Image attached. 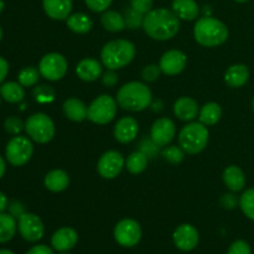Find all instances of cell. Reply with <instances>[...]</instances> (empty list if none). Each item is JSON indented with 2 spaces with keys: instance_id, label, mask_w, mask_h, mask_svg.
Here are the masks:
<instances>
[{
  "instance_id": "1",
  "label": "cell",
  "mask_w": 254,
  "mask_h": 254,
  "mask_svg": "<svg viewBox=\"0 0 254 254\" xmlns=\"http://www.w3.org/2000/svg\"><path fill=\"white\" fill-rule=\"evenodd\" d=\"M173 10L165 7L153 9L144 15L143 29L145 34L153 40L166 41L178 34L180 21Z\"/></svg>"
},
{
  "instance_id": "2",
  "label": "cell",
  "mask_w": 254,
  "mask_h": 254,
  "mask_svg": "<svg viewBox=\"0 0 254 254\" xmlns=\"http://www.w3.org/2000/svg\"><path fill=\"white\" fill-rule=\"evenodd\" d=\"M153 101L150 88L143 82L133 81L126 83L117 92V102L121 108L129 112H141Z\"/></svg>"
},
{
  "instance_id": "3",
  "label": "cell",
  "mask_w": 254,
  "mask_h": 254,
  "mask_svg": "<svg viewBox=\"0 0 254 254\" xmlns=\"http://www.w3.org/2000/svg\"><path fill=\"white\" fill-rule=\"evenodd\" d=\"M193 36L201 46L216 47L227 41L228 29L221 20L212 16H203L196 21Z\"/></svg>"
},
{
  "instance_id": "4",
  "label": "cell",
  "mask_w": 254,
  "mask_h": 254,
  "mask_svg": "<svg viewBox=\"0 0 254 254\" xmlns=\"http://www.w3.org/2000/svg\"><path fill=\"white\" fill-rule=\"evenodd\" d=\"M135 46L128 40H113L103 46L101 51V60L104 67L108 69L123 68L128 66L135 57Z\"/></svg>"
},
{
  "instance_id": "5",
  "label": "cell",
  "mask_w": 254,
  "mask_h": 254,
  "mask_svg": "<svg viewBox=\"0 0 254 254\" xmlns=\"http://www.w3.org/2000/svg\"><path fill=\"white\" fill-rule=\"evenodd\" d=\"M207 127L203 126L200 122H191L188 126L184 127L179 133V145L184 149V151L190 155L201 153L207 146L208 143Z\"/></svg>"
},
{
  "instance_id": "6",
  "label": "cell",
  "mask_w": 254,
  "mask_h": 254,
  "mask_svg": "<svg viewBox=\"0 0 254 254\" xmlns=\"http://www.w3.org/2000/svg\"><path fill=\"white\" fill-rule=\"evenodd\" d=\"M27 135L39 144H47L55 136V124L45 113H35L25 122Z\"/></svg>"
},
{
  "instance_id": "7",
  "label": "cell",
  "mask_w": 254,
  "mask_h": 254,
  "mask_svg": "<svg viewBox=\"0 0 254 254\" xmlns=\"http://www.w3.org/2000/svg\"><path fill=\"white\" fill-rule=\"evenodd\" d=\"M118 102L109 94L98 96L88 107V116L87 118L96 124H108L111 123L117 116Z\"/></svg>"
},
{
  "instance_id": "8",
  "label": "cell",
  "mask_w": 254,
  "mask_h": 254,
  "mask_svg": "<svg viewBox=\"0 0 254 254\" xmlns=\"http://www.w3.org/2000/svg\"><path fill=\"white\" fill-rule=\"evenodd\" d=\"M34 154V145L29 138L22 135H15L9 140L5 148L6 160L12 166H22L31 159Z\"/></svg>"
},
{
  "instance_id": "9",
  "label": "cell",
  "mask_w": 254,
  "mask_h": 254,
  "mask_svg": "<svg viewBox=\"0 0 254 254\" xmlns=\"http://www.w3.org/2000/svg\"><path fill=\"white\" fill-rule=\"evenodd\" d=\"M68 69V64L64 55L51 52L45 55L39 64V71L44 78L49 81H59Z\"/></svg>"
},
{
  "instance_id": "10",
  "label": "cell",
  "mask_w": 254,
  "mask_h": 254,
  "mask_svg": "<svg viewBox=\"0 0 254 254\" xmlns=\"http://www.w3.org/2000/svg\"><path fill=\"white\" fill-rule=\"evenodd\" d=\"M114 238L118 245L123 247H134L141 238V227L136 221L131 218H124L117 223L114 228Z\"/></svg>"
},
{
  "instance_id": "11",
  "label": "cell",
  "mask_w": 254,
  "mask_h": 254,
  "mask_svg": "<svg viewBox=\"0 0 254 254\" xmlns=\"http://www.w3.org/2000/svg\"><path fill=\"white\" fill-rule=\"evenodd\" d=\"M20 236L27 242H37L44 237L45 227L41 218L34 213H22L17 221Z\"/></svg>"
},
{
  "instance_id": "12",
  "label": "cell",
  "mask_w": 254,
  "mask_h": 254,
  "mask_svg": "<svg viewBox=\"0 0 254 254\" xmlns=\"http://www.w3.org/2000/svg\"><path fill=\"white\" fill-rule=\"evenodd\" d=\"M124 165H126V160L119 151L108 150L99 158L97 170L102 178L111 180L122 173Z\"/></svg>"
},
{
  "instance_id": "13",
  "label": "cell",
  "mask_w": 254,
  "mask_h": 254,
  "mask_svg": "<svg viewBox=\"0 0 254 254\" xmlns=\"http://www.w3.org/2000/svg\"><path fill=\"white\" fill-rule=\"evenodd\" d=\"M175 123L170 118H159L151 126L150 139L159 148V146L169 145L175 138Z\"/></svg>"
},
{
  "instance_id": "14",
  "label": "cell",
  "mask_w": 254,
  "mask_h": 254,
  "mask_svg": "<svg viewBox=\"0 0 254 254\" xmlns=\"http://www.w3.org/2000/svg\"><path fill=\"white\" fill-rule=\"evenodd\" d=\"M173 240L179 250L183 252H190L198 245L200 236L192 225L184 223L176 228L173 235Z\"/></svg>"
},
{
  "instance_id": "15",
  "label": "cell",
  "mask_w": 254,
  "mask_h": 254,
  "mask_svg": "<svg viewBox=\"0 0 254 254\" xmlns=\"http://www.w3.org/2000/svg\"><path fill=\"white\" fill-rule=\"evenodd\" d=\"M186 62H188V57L183 51L170 50L161 56L159 67L163 73L168 74V76H175L184 71V68L186 67Z\"/></svg>"
},
{
  "instance_id": "16",
  "label": "cell",
  "mask_w": 254,
  "mask_h": 254,
  "mask_svg": "<svg viewBox=\"0 0 254 254\" xmlns=\"http://www.w3.org/2000/svg\"><path fill=\"white\" fill-rule=\"evenodd\" d=\"M139 124L133 117H123L114 126V138L122 144L131 143L138 136Z\"/></svg>"
},
{
  "instance_id": "17",
  "label": "cell",
  "mask_w": 254,
  "mask_h": 254,
  "mask_svg": "<svg viewBox=\"0 0 254 254\" xmlns=\"http://www.w3.org/2000/svg\"><path fill=\"white\" fill-rule=\"evenodd\" d=\"M78 242V235L71 227H62L57 230L51 237V245L55 251L67 252L72 250Z\"/></svg>"
},
{
  "instance_id": "18",
  "label": "cell",
  "mask_w": 254,
  "mask_h": 254,
  "mask_svg": "<svg viewBox=\"0 0 254 254\" xmlns=\"http://www.w3.org/2000/svg\"><path fill=\"white\" fill-rule=\"evenodd\" d=\"M42 6L52 20H67L72 11V0H42Z\"/></svg>"
},
{
  "instance_id": "19",
  "label": "cell",
  "mask_w": 254,
  "mask_h": 254,
  "mask_svg": "<svg viewBox=\"0 0 254 254\" xmlns=\"http://www.w3.org/2000/svg\"><path fill=\"white\" fill-rule=\"evenodd\" d=\"M198 104L191 97H181L174 104V113L179 119L184 122H191L197 117Z\"/></svg>"
},
{
  "instance_id": "20",
  "label": "cell",
  "mask_w": 254,
  "mask_h": 254,
  "mask_svg": "<svg viewBox=\"0 0 254 254\" xmlns=\"http://www.w3.org/2000/svg\"><path fill=\"white\" fill-rule=\"evenodd\" d=\"M250 79V69L246 64H236L227 68L225 73V82L231 88L243 87Z\"/></svg>"
},
{
  "instance_id": "21",
  "label": "cell",
  "mask_w": 254,
  "mask_h": 254,
  "mask_svg": "<svg viewBox=\"0 0 254 254\" xmlns=\"http://www.w3.org/2000/svg\"><path fill=\"white\" fill-rule=\"evenodd\" d=\"M76 73L84 82L97 81L102 76V64L94 59H83L76 66Z\"/></svg>"
},
{
  "instance_id": "22",
  "label": "cell",
  "mask_w": 254,
  "mask_h": 254,
  "mask_svg": "<svg viewBox=\"0 0 254 254\" xmlns=\"http://www.w3.org/2000/svg\"><path fill=\"white\" fill-rule=\"evenodd\" d=\"M223 183L226 188L232 192L242 191L246 186V175L241 168L236 165H230L225 169L222 174Z\"/></svg>"
},
{
  "instance_id": "23",
  "label": "cell",
  "mask_w": 254,
  "mask_h": 254,
  "mask_svg": "<svg viewBox=\"0 0 254 254\" xmlns=\"http://www.w3.org/2000/svg\"><path fill=\"white\" fill-rule=\"evenodd\" d=\"M45 188L51 192H62L66 190L69 185V176L68 174L61 169H55L45 176Z\"/></svg>"
},
{
  "instance_id": "24",
  "label": "cell",
  "mask_w": 254,
  "mask_h": 254,
  "mask_svg": "<svg viewBox=\"0 0 254 254\" xmlns=\"http://www.w3.org/2000/svg\"><path fill=\"white\" fill-rule=\"evenodd\" d=\"M173 11L181 20H195L200 14V7L195 0H173Z\"/></svg>"
},
{
  "instance_id": "25",
  "label": "cell",
  "mask_w": 254,
  "mask_h": 254,
  "mask_svg": "<svg viewBox=\"0 0 254 254\" xmlns=\"http://www.w3.org/2000/svg\"><path fill=\"white\" fill-rule=\"evenodd\" d=\"M64 113L69 121L83 122L88 116V107L78 98H68L64 103Z\"/></svg>"
},
{
  "instance_id": "26",
  "label": "cell",
  "mask_w": 254,
  "mask_h": 254,
  "mask_svg": "<svg viewBox=\"0 0 254 254\" xmlns=\"http://www.w3.org/2000/svg\"><path fill=\"white\" fill-rule=\"evenodd\" d=\"M67 27L76 34H87L93 27V21L91 17L84 12L71 14L66 20Z\"/></svg>"
},
{
  "instance_id": "27",
  "label": "cell",
  "mask_w": 254,
  "mask_h": 254,
  "mask_svg": "<svg viewBox=\"0 0 254 254\" xmlns=\"http://www.w3.org/2000/svg\"><path fill=\"white\" fill-rule=\"evenodd\" d=\"M101 22L104 29L109 32L123 31L127 27L124 15L119 14L114 10H106L101 16Z\"/></svg>"
},
{
  "instance_id": "28",
  "label": "cell",
  "mask_w": 254,
  "mask_h": 254,
  "mask_svg": "<svg viewBox=\"0 0 254 254\" xmlns=\"http://www.w3.org/2000/svg\"><path fill=\"white\" fill-rule=\"evenodd\" d=\"M221 117H222V109H221L220 104L215 103V102L206 103L198 112L200 123H202L206 127L215 126L220 121Z\"/></svg>"
},
{
  "instance_id": "29",
  "label": "cell",
  "mask_w": 254,
  "mask_h": 254,
  "mask_svg": "<svg viewBox=\"0 0 254 254\" xmlns=\"http://www.w3.org/2000/svg\"><path fill=\"white\" fill-rule=\"evenodd\" d=\"M0 96L9 103H19L24 99V87L17 82H6L0 86Z\"/></svg>"
},
{
  "instance_id": "30",
  "label": "cell",
  "mask_w": 254,
  "mask_h": 254,
  "mask_svg": "<svg viewBox=\"0 0 254 254\" xmlns=\"http://www.w3.org/2000/svg\"><path fill=\"white\" fill-rule=\"evenodd\" d=\"M16 221L12 215L0 213V243H6L14 238L16 233Z\"/></svg>"
},
{
  "instance_id": "31",
  "label": "cell",
  "mask_w": 254,
  "mask_h": 254,
  "mask_svg": "<svg viewBox=\"0 0 254 254\" xmlns=\"http://www.w3.org/2000/svg\"><path fill=\"white\" fill-rule=\"evenodd\" d=\"M148 166V155L144 151H134L126 160V168L133 175H139Z\"/></svg>"
},
{
  "instance_id": "32",
  "label": "cell",
  "mask_w": 254,
  "mask_h": 254,
  "mask_svg": "<svg viewBox=\"0 0 254 254\" xmlns=\"http://www.w3.org/2000/svg\"><path fill=\"white\" fill-rule=\"evenodd\" d=\"M40 76H41V73H40L39 69L30 66L25 67V68H22L21 71L19 72L17 79H19V83L21 84L22 87H31L35 86V84L39 82Z\"/></svg>"
},
{
  "instance_id": "33",
  "label": "cell",
  "mask_w": 254,
  "mask_h": 254,
  "mask_svg": "<svg viewBox=\"0 0 254 254\" xmlns=\"http://www.w3.org/2000/svg\"><path fill=\"white\" fill-rule=\"evenodd\" d=\"M161 156H163L164 160L168 161V163L178 165V164H180L181 161L184 160V158H185V151H184V149L181 148L180 145H170L163 149Z\"/></svg>"
},
{
  "instance_id": "34",
  "label": "cell",
  "mask_w": 254,
  "mask_h": 254,
  "mask_svg": "<svg viewBox=\"0 0 254 254\" xmlns=\"http://www.w3.org/2000/svg\"><path fill=\"white\" fill-rule=\"evenodd\" d=\"M240 207L248 218L254 221V188L248 189L240 197Z\"/></svg>"
},
{
  "instance_id": "35",
  "label": "cell",
  "mask_w": 254,
  "mask_h": 254,
  "mask_svg": "<svg viewBox=\"0 0 254 254\" xmlns=\"http://www.w3.org/2000/svg\"><path fill=\"white\" fill-rule=\"evenodd\" d=\"M124 20H126V25L128 29L130 30H136L139 27H143V21H144V14H140L139 11L134 10L133 7H129L126 10V14H124Z\"/></svg>"
},
{
  "instance_id": "36",
  "label": "cell",
  "mask_w": 254,
  "mask_h": 254,
  "mask_svg": "<svg viewBox=\"0 0 254 254\" xmlns=\"http://www.w3.org/2000/svg\"><path fill=\"white\" fill-rule=\"evenodd\" d=\"M32 93H34L36 101L41 102V103H47V102L54 101L55 98V89L51 86H47V84L35 87Z\"/></svg>"
},
{
  "instance_id": "37",
  "label": "cell",
  "mask_w": 254,
  "mask_h": 254,
  "mask_svg": "<svg viewBox=\"0 0 254 254\" xmlns=\"http://www.w3.org/2000/svg\"><path fill=\"white\" fill-rule=\"evenodd\" d=\"M4 129L6 130V133L11 134V135H19L25 129V123L19 117L11 116L5 119Z\"/></svg>"
},
{
  "instance_id": "38",
  "label": "cell",
  "mask_w": 254,
  "mask_h": 254,
  "mask_svg": "<svg viewBox=\"0 0 254 254\" xmlns=\"http://www.w3.org/2000/svg\"><path fill=\"white\" fill-rule=\"evenodd\" d=\"M160 67L158 64H148L141 69V78L145 82H155L160 77Z\"/></svg>"
},
{
  "instance_id": "39",
  "label": "cell",
  "mask_w": 254,
  "mask_h": 254,
  "mask_svg": "<svg viewBox=\"0 0 254 254\" xmlns=\"http://www.w3.org/2000/svg\"><path fill=\"white\" fill-rule=\"evenodd\" d=\"M227 254H252V251L246 241L238 240L230 246Z\"/></svg>"
},
{
  "instance_id": "40",
  "label": "cell",
  "mask_w": 254,
  "mask_h": 254,
  "mask_svg": "<svg viewBox=\"0 0 254 254\" xmlns=\"http://www.w3.org/2000/svg\"><path fill=\"white\" fill-rule=\"evenodd\" d=\"M113 0H84L87 6L94 12H103L111 6Z\"/></svg>"
},
{
  "instance_id": "41",
  "label": "cell",
  "mask_w": 254,
  "mask_h": 254,
  "mask_svg": "<svg viewBox=\"0 0 254 254\" xmlns=\"http://www.w3.org/2000/svg\"><path fill=\"white\" fill-rule=\"evenodd\" d=\"M153 0H130V6L144 15L153 10Z\"/></svg>"
},
{
  "instance_id": "42",
  "label": "cell",
  "mask_w": 254,
  "mask_h": 254,
  "mask_svg": "<svg viewBox=\"0 0 254 254\" xmlns=\"http://www.w3.org/2000/svg\"><path fill=\"white\" fill-rule=\"evenodd\" d=\"M221 205L226 210H233L237 205H240V198H237V196L232 192L225 193V195L221 197Z\"/></svg>"
},
{
  "instance_id": "43",
  "label": "cell",
  "mask_w": 254,
  "mask_h": 254,
  "mask_svg": "<svg viewBox=\"0 0 254 254\" xmlns=\"http://www.w3.org/2000/svg\"><path fill=\"white\" fill-rule=\"evenodd\" d=\"M102 83L106 87H114L118 83V76L113 69H109L102 76Z\"/></svg>"
},
{
  "instance_id": "44",
  "label": "cell",
  "mask_w": 254,
  "mask_h": 254,
  "mask_svg": "<svg viewBox=\"0 0 254 254\" xmlns=\"http://www.w3.org/2000/svg\"><path fill=\"white\" fill-rule=\"evenodd\" d=\"M9 208H10V215H12L14 217H20L22 213H25L24 206H22L19 201H14V202H11V205H10Z\"/></svg>"
},
{
  "instance_id": "45",
  "label": "cell",
  "mask_w": 254,
  "mask_h": 254,
  "mask_svg": "<svg viewBox=\"0 0 254 254\" xmlns=\"http://www.w3.org/2000/svg\"><path fill=\"white\" fill-rule=\"evenodd\" d=\"M26 254H55L54 251L45 245H39L32 247Z\"/></svg>"
},
{
  "instance_id": "46",
  "label": "cell",
  "mask_w": 254,
  "mask_h": 254,
  "mask_svg": "<svg viewBox=\"0 0 254 254\" xmlns=\"http://www.w3.org/2000/svg\"><path fill=\"white\" fill-rule=\"evenodd\" d=\"M7 72H9V64H7V61L4 57L0 56V84L6 78Z\"/></svg>"
},
{
  "instance_id": "47",
  "label": "cell",
  "mask_w": 254,
  "mask_h": 254,
  "mask_svg": "<svg viewBox=\"0 0 254 254\" xmlns=\"http://www.w3.org/2000/svg\"><path fill=\"white\" fill-rule=\"evenodd\" d=\"M9 206V202H7V197L4 192L0 191V213L4 212L6 210V207Z\"/></svg>"
},
{
  "instance_id": "48",
  "label": "cell",
  "mask_w": 254,
  "mask_h": 254,
  "mask_svg": "<svg viewBox=\"0 0 254 254\" xmlns=\"http://www.w3.org/2000/svg\"><path fill=\"white\" fill-rule=\"evenodd\" d=\"M5 170H6V165H5V161L4 159H2V156L0 155V179L4 176Z\"/></svg>"
},
{
  "instance_id": "49",
  "label": "cell",
  "mask_w": 254,
  "mask_h": 254,
  "mask_svg": "<svg viewBox=\"0 0 254 254\" xmlns=\"http://www.w3.org/2000/svg\"><path fill=\"white\" fill-rule=\"evenodd\" d=\"M0 254H14L9 250H0Z\"/></svg>"
},
{
  "instance_id": "50",
  "label": "cell",
  "mask_w": 254,
  "mask_h": 254,
  "mask_svg": "<svg viewBox=\"0 0 254 254\" xmlns=\"http://www.w3.org/2000/svg\"><path fill=\"white\" fill-rule=\"evenodd\" d=\"M2 10H4V1H2V0H0V14H1Z\"/></svg>"
},
{
  "instance_id": "51",
  "label": "cell",
  "mask_w": 254,
  "mask_h": 254,
  "mask_svg": "<svg viewBox=\"0 0 254 254\" xmlns=\"http://www.w3.org/2000/svg\"><path fill=\"white\" fill-rule=\"evenodd\" d=\"M235 1H237V2H247L248 0H235Z\"/></svg>"
},
{
  "instance_id": "52",
  "label": "cell",
  "mask_w": 254,
  "mask_h": 254,
  "mask_svg": "<svg viewBox=\"0 0 254 254\" xmlns=\"http://www.w3.org/2000/svg\"><path fill=\"white\" fill-rule=\"evenodd\" d=\"M1 39H2V30L1 27H0V41H1Z\"/></svg>"
},
{
  "instance_id": "53",
  "label": "cell",
  "mask_w": 254,
  "mask_h": 254,
  "mask_svg": "<svg viewBox=\"0 0 254 254\" xmlns=\"http://www.w3.org/2000/svg\"><path fill=\"white\" fill-rule=\"evenodd\" d=\"M252 107H253V112H254V98H253V103H252Z\"/></svg>"
},
{
  "instance_id": "54",
  "label": "cell",
  "mask_w": 254,
  "mask_h": 254,
  "mask_svg": "<svg viewBox=\"0 0 254 254\" xmlns=\"http://www.w3.org/2000/svg\"><path fill=\"white\" fill-rule=\"evenodd\" d=\"M60 254H69V253H67V252H61Z\"/></svg>"
},
{
  "instance_id": "55",
  "label": "cell",
  "mask_w": 254,
  "mask_h": 254,
  "mask_svg": "<svg viewBox=\"0 0 254 254\" xmlns=\"http://www.w3.org/2000/svg\"><path fill=\"white\" fill-rule=\"evenodd\" d=\"M0 103H1V96H0Z\"/></svg>"
}]
</instances>
